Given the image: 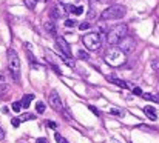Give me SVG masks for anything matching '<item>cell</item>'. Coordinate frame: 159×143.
I'll return each mask as SVG.
<instances>
[{
	"instance_id": "6da1fadb",
	"label": "cell",
	"mask_w": 159,
	"mask_h": 143,
	"mask_svg": "<svg viewBox=\"0 0 159 143\" xmlns=\"http://www.w3.org/2000/svg\"><path fill=\"white\" fill-rule=\"evenodd\" d=\"M104 60H105V63H107V65H110L113 68H119V66H122L127 62V54L119 46L118 48L113 46V48H110L104 54Z\"/></svg>"
},
{
	"instance_id": "7a4b0ae2",
	"label": "cell",
	"mask_w": 159,
	"mask_h": 143,
	"mask_svg": "<svg viewBox=\"0 0 159 143\" xmlns=\"http://www.w3.org/2000/svg\"><path fill=\"white\" fill-rule=\"evenodd\" d=\"M8 68L16 82L20 80V59L14 49H8Z\"/></svg>"
},
{
	"instance_id": "3957f363",
	"label": "cell",
	"mask_w": 159,
	"mask_h": 143,
	"mask_svg": "<svg viewBox=\"0 0 159 143\" xmlns=\"http://www.w3.org/2000/svg\"><path fill=\"white\" fill-rule=\"evenodd\" d=\"M127 10L122 5H111L105 11H102V19L104 20H119L122 17H125Z\"/></svg>"
},
{
	"instance_id": "277c9868",
	"label": "cell",
	"mask_w": 159,
	"mask_h": 143,
	"mask_svg": "<svg viewBox=\"0 0 159 143\" xmlns=\"http://www.w3.org/2000/svg\"><path fill=\"white\" fill-rule=\"evenodd\" d=\"M127 32H128L127 25H118V26H114V28H111L108 31V34H107V42L110 45H118L127 35Z\"/></svg>"
},
{
	"instance_id": "5b68a950",
	"label": "cell",
	"mask_w": 159,
	"mask_h": 143,
	"mask_svg": "<svg viewBox=\"0 0 159 143\" xmlns=\"http://www.w3.org/2000/svg\"><path fill=\"white\" fill-rule=\"evenodd\" d=\"M84 45L90 49V51H98L102 46V39L98 32H90V34H85L84 39H82Z\"/></svg>"
},
{
	"instance_id": "8992f818",
	"label": "cell",
	"mask_w": 159,
	"mask_h": 143,
	"mask_svg": "<svg viewBox=\"0 0 159 143\" xmlns=\"http://www.w3.org/2000/svg\"><path fill=\"white\" fill-rule=\"evenodd\" d=\"M118 45H119V48H121L124 52H125V54H130V52H133L135 48H136V42L131 39V37H127V35H125V37H124Z\"/></svg>"
},
{
	"instance_id": "52a82bcc",
	"label": "cell",
	"mask_w": 159,
	"mask_h": 143,
	"mask_svg": "<svg viewBox=\"0 0 159 143\" xmlns=\"http://www.w3.org/2000/svg\"><path fill=\"white\" fill-rule=\"evenodd\" d=\"M50 105H51V108L54 111L64 112V105H62V100H60L57 91H51L50 92Z\"/></svg>"
},
{
	"instance_id": "ba28073f",
	"label": "cell",
	"mask_w": 159,
	"mask_h": 143,
	"mask_svg": "<svg viewBox=\"0 0 159 143\" xmlns=\"http://www.w3.org/2000/svg\"><path fill=\"white\" fill-rule=\"evenodd\" d=\"M67 15V10L64 3H56L51 10V17L53 19H62V17Z\"/></svg>"
},
{
	"instance_id": "9c48e42d",
	"label": "cell",
	"mask_w": 159,
	"mask_h": 143,
	"mask_svg": "<svg viewBox=\"0 0 159 143\" xmlns=\"http://www.w3.org/2000/svg\"><path fill=\"white\" fill-rule=\"evenodd\" d=\"M56 45H57V48H59V51L60 52H65V56H71V48H70V45L65 42V39L64 37H57L56 39Z\"/></svg>"
},
{
	"instance_id": "30bf717a",
	"label": "cell",
	"mask_w": 159,
	"mask_h": 143,
	"mask_svg": "<svg viewBox=\"0 0 159 143\" xmlns=\"http://www.w3.org/2000/svg\"><path fill=\"white\" fill-rule=\"evenodd\" d=\"M107 80H108L110 83H114V85H118V86H121V88H125V89H130V88H131V85H130L128 82H125V80H121V78H114L113 76H108ZM131 89H133V88H131Z\"/></svg>"
},
{
	"instance_id": "8fae6325",
	"label": "cell",
	"mask_w": 159,
	"mask_h": 143,
	"mask_svg": "<svg viewBox=\"0 0 159 143\" xmlns=\"http://www.w3.org/2000/svg\"><path fill=\"white\" fill-rule=\"evenodd\" d=\"M144 112L147 114V117L150 119V120H158V114H156V109L153 108V106H145L144 108Z\"/></svg>"
},
{
	"instance_id": "7c38bea8",
	"label": "cell",
	"mask_w": 159,
	"mask_h": 143,
	"mask_svg": "<svg viewBox=\"0 0 159 143\" xmlns=\"http://www.w3.org/2000/svg\"><path fill=\"white\" fill-rule=\"evenodd\" d=\"M31 100H34V95H33V94H28V95H25L23 99H22V105H23V108H30V105H31Z\"/></svg>"
},
{
	"instance_id": "4fadbf2b",
	"label": "cell",
	"mask_w": 159,
	"mask_h": 143,
	"mask_svg": "<svg viewBox=\"0 0 159 143\" xmlns=\"http://www.w3.org/2000/svg\"><path fill=\"white\" fill-rule=\"evenodd\" d=\"M70 11H71L74 15H81L84 12V6H74V5H70Z\"/></svg>"
},
{
	"instance_id": "5bb4252c",
	"label": "cell",
	"mask_w": 159,
	"mask_h": 143,
	"mask_svg": "<svg viewBox=\"0 0 159 143\" xmlns=\"http://www.w3.org/2000/svg\"><path fill=\"white\" fill-rule=\"evenodd\" d=\"M76 57H77V59H81V60H88V59H90V56H88V52H85L84 49H77V52H76Z\"/></svg>"
},
{
	"instance_id": "9a60e30c",
	"label": "cell",
	"mask_w": 159,
	"mask_h": 143,
	"mask_svg": "<svg viewBox=\"0 0 159 143\" xmlns=\"http://www.w3.org/2000/svg\"><path fill=\"white\" fill-rule=\"evenodd\" d=\"M45 29H47L50 34H54V35H56V25L53 23V22H47V23H45Z\"/></svg>"
},
{
	"instance_id": "2e32d148",
	"label": "cell",
	"mask_w": 159,
	"mask_h": 143,
	"mask_svg": "<svg viewBox=\"0 0 159 143\" xmlns=\"http://www.w3.org/2000/svg\"><path fill=\"white\" fill-rule=\"evenodd\" d=\"M26 57H28V60L31 62V66H33V68H37V66H39L37 60L34 59V56H33V52H31V51H28V52H26Z\"/></svg>"
},
{
	"instance_id": "e0dca14e",
	"label": "cell",
	"mask_w": 159,
	"mask_h": 143,
	"mask_svg": "<svg viewBox=\"0 0 159 143\" xmlns=\"http://www.w3.org/2000/svg\"><path fill=\"white\" fill-rule=\"evenodd\" d=\"M142 97H144V99H147V100H153V102H158V103H159V95H156V94L147 92V94H142Z\"/></svg>"
},
{
	"instance_id": "ac0fdd59",
	"label": "cell",
	"mask_w": 159,
	"mask_h": 143,
	"mask_svg": "<svg viewBox=\"0 0 159 143\" xmlns=\"http://www.w3.org/2000/svg\"><path fill=\"white\" fill-rule=\"evenodd\" d=\"M37 2H47V0H25V5L26 8H30V10H33L34 6H36Z\"/></svg>"
},
{
	"instance_id": "d6986e66",
	"label": "cell",
	"mask_w": 159,
	"mask_h": 143,
	"mask_svg": "<svg viewBox=\"0 0 159 143\" xmlns=\"http://www.w3.org/2000/svg\"><path fill=\"white\" fill-rule=\"evenodd\" d=\"M34 119H36V114H25V115H22V117H20L22 122H25V120H34Z\"/></svg>"
},
{
	"instance_id": "ffe728a7",
	"label": "cell",
	"mask_w": 159,
	"mask_h": 143,
	"mask_svg": "<svg viewBox=\"0 0 159 143\" xmlns=\"http://www.w3.org/2000/svg\"><path fill=\"white\" fill-rule=\"evenodd\" d=\"M36 111L42 114L43 111H45V103H43V102H37V105H36Z\"/></svg>"
},
{
	"instance_id": "44dd1931",
	"label": "cell",
	"mask_w": 159,
	"mask_h": 143,
	"mask_svg": "<svg viewBox=\"0 0 159 143\" xmlns=\"http://www.w3.org/2000/svg\"><path fill=\"white\" fill-rule=\"evenodd\" d=\"M22 108H23L22 102H14V103H13V109H14L16 112H19V111H20Z\"/></svg>"
},
{
	"instance_id": "7402d4cb",
	"label": "cell",
	"mask_w": 159,
	"mask_h": 143,
	"mask_svg": "<svg viewBox=\"0 0 159 143\" xmlns=\"http://www.w3.org/2000/svg\"><path fill=\"white\" fill-rule=\"evenodd\" d=\"M54 139H56V142H57V143H68V140H65V139L62 137L60 134H57V132L54 134Z\"/></svg>"
},
{
	"instance_id": "603a6c76",
	"label": "cell",
	"mask_w": 159,
	"mask_h": 143,
	"mask_svg": "<svg viewBox=\"0 0 159 143\" xmlns=\"http://www.w3.org/2000/svg\"><path fill=\"white\" fill-rule=\"evenodd\" d=\"M88 28H90V23H88V22H84V23L79 25V29H81V31H85V29H88Z\"/></svg>"
},
{
	"instance_id": "cb8c5ba5",
	"label": "cell",
	"mask_w": 159,
	"mask_h": 143,
	"mask_svg": "<svg viewBox=\"0 0 159 143\" xmlns=\"http://www.w3.org/2000/svg\"><path fill=\"white\" fill-rule=\"evenodd\" d=\"M6 91H8V86H6L5 83H0V95L6 94Z\"/></svg>"
},
{
	"instance_id": "d4e9b609",
	"label": "cell",
	"mask_w": 159,
	"mask_h": 143,
	"mask_svg": "<svg viewBox=\"0 0 159 143\" xmlns=\"http://www.w3.org/2000/svg\"><path fill=\"white\" fill-rule=\"evenodd\" d=\"M77 23L74 22V20H65V26L67 28H73V26H76Z\"/></svg>"
},
{
	"instance_id": "484cf974",
	"label": "cell",
	"mask_w": 159,
	"mask_h": 143,
	"mask_svg": "<svg viewBox=\"0 0 159 143\" xmlns=\"http://www.w3.org/2000/svg\"><path fill=\"white\" fill-rule=\"evenodd\" d=\"M60 3H65V5H74V3H77L79 0H59Z\"/></svg>"
},
{
	"instance_id": "4316f807",
	"label": "cell",
	"mask_w": 159,
	"mask_h": 143,
	"mask_svg": "<svg viewBox=\"0 0 159 143\" xmlns=\"http://www.w3.org/2000/svg\"><path fill=\"white\" fill-rule=\"evenodd\" d=\"M45 125H47L48 128H51V129H56V126H57V125H56V122H51V120L45 122Z\"/></svg>"
},
{
	"instance_id": "83f0119b",
	"label": "cell",
	"mask_w": 159,
	"mask_h": 143,
	"mask_svg": "<svg viewBox=\"0 0 159 143\" xmlns=\"http://www.w3.org/2000/svg\"><path fill=\"white\" fill-rule=\"evenodd\" d=\"M133 94H135V95H142V89L138 88V86H136V88H133Z\"/></svg>"
},
{
	"instance_id": "f1b7e54d",
	"label": "cell",
	"mask_w": 159,
	"mask_h": 143,
	"mask_svg": "<svg viewBox=\"0 0 159 143\" xmlns=\"http://www.w3.org/2000/svg\"><path fill=\"white\" fill-rule=\"evenodd\" d=\"M20 122H22L20 119H13V120H11V125L17 128V126H19V125H20Z\"/></svg>"
},
{
	"instance_id": "f546056e",
	"label": "cell",
	"mask_w": 159,
	"mask_h": 143,
	"mask_svg": "<svg viewBox=\"0 0 159 143\" xmlns=\"http://www.w3.org/2000/svg\"><path fill=\"white\" fill-rule=\"evenodd\" d=\"M90 109H91V111H93V112H94L96 115H98V117L101 115V112H99V109H98V108H94V106H90Z\"/></svg>"
},
{
	"instance_id": "4dcf8cb0",
	"label": "cell",
	"mask_w": 159,
	"mask_h": 143,
	"mask_svg": "<svg viewBox=\"0 0 159 143\" xmlns=\"http://www.w3.org/2000/svg\"><path fill=\"white\" fill-rule=\"evenodd\" d=\"M111 114H113V115H118V117H122L121 111H118V109H111Z\"/></svg>"
},
{
	"instance_id": "1f68e13d",
	"label": "cell",
	"mask_w": 159,
	"mask_h": 143,
	"mask_svg": "<svg viewBox=\"0 0 159 143\" xmlns=\"http://www.w3.org/2000/svg\"><path fill=\"white\" fill-rule=\"evenodd\" d=\"M51 68H53V69H54V71H56V73H57V74L60 76V69H59V68H57V66H56L54 63H53V65H51Z\"/></svg>"
},
{
	"instance_id": "d6a6232c",
	"label": "cell",
	"mask_w": 159,
	"mask_h": 143,
	"mask_svg": "<svg viewBox=\"0 0 159 143\" xmlns=\"http://www.w3.org/2000/svg\"><path fill=\"white\" fill-rule=\"evenodd\" d=\"M3 137H5V132H3V128L0 126V140H3Z\"/></svg>"
},
{
	"instance_id": "836d02e7",
	"label": "cell",
	"mask_w": 159,
	"mask_h": 143,
	"mask_svg": "<svg viewBox=\"0 0 159 143\" xmlns=\"http://www.w3.org/2000/svg\"><path fill=\"white\" fill-rule=\"evenodd\" d=\"M36 143H48V140H47V139H37Z\"/></svg>"
},
{
	"instance_id": "e575fe53",
	"label": "cell",
	"mask_w": 159,
	"mask_h": 143,
	"mask_svg": "<svg viewBox=\"0 0 159 143\" xmlns=\"http://www.w3.org/2000/svg\"><path fill=\"white\" fill-rule=\"evenodd\" d=\"M153 68H155V69H159V62H153Z\"/></svg>"
},
{
	"instance_id": "d590c367",
	"label": "cell",
	"mask_w": 159,
	"mask_h": 143,
	"mask_svg": "<svg viewBox=\"0 0 159 143\" xmlns=\"http://www.w3.org/2000/svg\"><path fill=\"white\" fill-rule=\"evenodd\" d=\"M2 112H5V114L8 112V108H6V106H3V108H2Z\"/></svg>"
},
{
	"instance_id": "8d00e7d4",
	"label": "cell",
	"mask_w": 159,
	"mask_h": 143,
	"mask_svg": "<svg viewBox=\"0 0 159 143\" xmlns=\"http://www.w3.org/2000/svg\"><path fill=\"white\" fill-rule=\"evenodd\" d=\"M0 82H5V77H3L2 74H0Z\"/></svg>"
},
{
	"instance_id": "74e56055",
	"label": "cell",
	"mask_w": 159,
	"mask_h": 143,
	"mask_svg": "<svg viewBox=\"0 0 159 143\" xmlns=\"http://www.w3.org/2000/svg\"><path fill=\"white\" fill-rule=\"evenodd\" d=\"M88 2H91V3H94V2H99V0H88Z\"/></svg>"
}]
</instances>
